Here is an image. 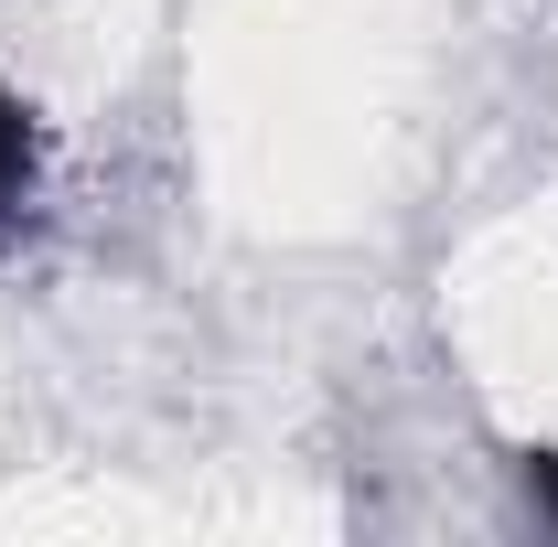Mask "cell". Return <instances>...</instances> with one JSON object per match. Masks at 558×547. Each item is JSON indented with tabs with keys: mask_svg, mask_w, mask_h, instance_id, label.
<instances>
[{
	"mask_svg": "<svg viewBox=\"0 0 558 547\" xmlns=\"http://www.w3.org/2000/svg\"><path fill=\"white\" fill-rule=\"evenodd\" d=\"M22 161H33V139H22V108H11V86H0V205L22 194Z\"/></svg>",
	"mask_w": 558,
	"mask_h": 547,
	"instance_id": "obj_1",
	"label": "cell"
},
{
	"mask_svg": "<svg viewBox=\"0 0 558 547\" xmlns=\"http://www.w3.org/2000/svg\"><path fill=\"white\" fill-rule=\"evenodd\" d=\"M537 494H548V515H558V451H548V462H537Z\"/></svg>",
	"mask_w": 558,
	"mask_h": 547,
	"instance_id": "obj_2",
	"label": "cell"
}]
</instances>
